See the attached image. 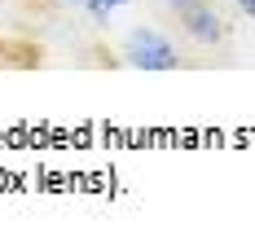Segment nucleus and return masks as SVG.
<instances>
[{
	"label": "nucleus",
	"mask_w": 255,
	"mask_h": 246,
	"mask_svg": "<svg viewBox=\"0 0 255 246\" xmlns=\"http://www.w3.org/2000/svg\"><path fill=\"white\" fill-rule=\"evenodd\" d=\"M176 9L180 26L198 40V44H220L225 40V18L211 9V0H167Z\"/></svg>",
	"instance_id": "nucleus-2"
},
{
	"label": "nucleus",
	"mask_w": 255,
	"mask_h": 246,
	"mask_svg": "<svg viewBox=\"0 0 255 246\" xmlns=\"http://www.w3.org/2000/svg\"><path fill=\"white\" fill-rule=\"evenodd\" d=\"M238 9H242V13H251V18H255V0H238Z\"/></svg>",
	"instance_id": "nucleus-4"
},
{
	"label": "nucleus",
	"mask_w": 255,
	"mask_h": 246,
	"mask_svg": "<svg viewBox=\"0 0 255 246\" xmlns=\"http://www.w3.org/2000/svg\"><path fill=\"white\" fill-rule=\"evenodd\" d=\"M84 4H88L93 18H110V13H115L119 4H128V0H84Z\"/></svg>",
	"instance_id": "nucleus-3"
},
{
	"label": "nucleus",
	"mask_w": 255,
	"mask_h": 246,
	"mask_svg": "<svg viewBox=\"0 0 255 246\" xmlns=\"http://www.w3.org/2000/svg\"><path fill=\"white\" fill-rule=\"evenodd\" d=\"M128 62L141 71H176V44L167 35H158L154 26H136L128 35Z\"/></svg>",
	"instance_id": "nucleus-1"
},
{
	"label": "nucleus",
	"mask_w": 255,
	"mask_h": 246,
	"mask_svg": "<svg viewBox=\"0 0 255 246\" xmlns=\"http://www.w3.org/2000/svg\"><path fill=\"white\" fill-rule=\"evenodd\" d=\"M75 4H84V0H75Z\"/></svg>",
	"instance_id": "nucleus-5"
}]
</instances>
